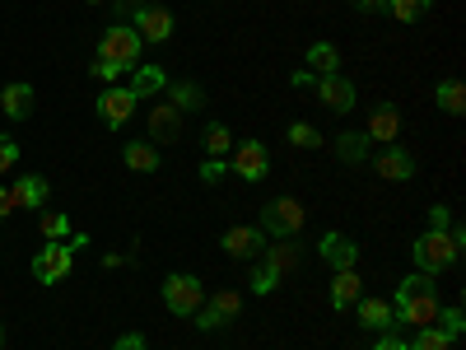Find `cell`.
Masks as SVG:
<instances>
[{
	"mask_svg": "<svg viewBox=\"0 0 466 350\" xmlns=\"http://www.w3.org/2000/svg\"><path fill=\"white\" fill-rule=\"evenodd\" d=\"M392 308H397V327H434V318H439V276H424V271L406 276Z\"/></svg>",
	"mask_w": 466,
	"mask_h": 350,
	"instance_id": "obj_1",
	"label": "cell"
},
{
	"mask_svg": "<svg viewBox=\"0 0 466 350\" xmlns=\"http://www.w3.org/2000/svg\"><path fill=\"white\" fill-rule=\"evenodd\" d=\"M461 248H466V233L461 224H448V229H430V233H420L410 257L415 266L424 271V276H439V271H452L461 262Z\"/></svg>",
	"mask_w": 466,
	"mask_h": 350,
	"instance_id": "obj_2",
	"label": "cell"
},
{
	"mask_svg": "<svg viewBox=\"0 0 466 350\" xmlns=\"http://www.w3.org/2000/svg\"><path fill=\"white\" fill-rule=\"evenodd\" d=\"M89 239L75 233V239H47V248L33 257V281L37 285H61L70 271H75V248H85Z\"/></svg>",
	"mask_w": 466,
	"mask_h": 350,
	"instance_id": "obj_3",
	"label": "cell"
},
{
	"mask_svg": "<svg viewBox=\"0 0 466 350\" xmlns=\"http://www.w3.org/2000/svg\"><path fill=\"white\" fill-rule=\"evenodd\" d=\"M140 33L131 28V24H112V28H103V37H98V57L103 61H112L116 70H131L136 61H140Z\"/></svg>",
	"mask_w": 466,
	"mask_h": 350,
	"instance_id": "obj_4",
	"label": "cell"
},
{
	"mask_svg": "<svg viewBox=\"0 0 466 350\" xmlns=\"http://www.w3.org/2000/svg\"><path fill=\"white\" fill-rule=\"evenodd\" d=\"M308 224V215H303V206L294 201V197H276L266 211H261V233H276V239H294V233Z\"/></svg>",
	"mask_w": 466,
	"mask_h": 350,
	"instance_id": "obj_5",
	"label": "cell"
},
{
	"mask_svg": "<svg viewBox=\"0 0 466 350\" xmlns=\"http://www.w3.org/2000/svg\"><path fill=\"white\" fill-rule=\"evenodd\" d=\"M201 304H206V290H201L197 276H187V271H182V276H168L164 281V308H168L173 318H191Z\"/></svg>",
	"mask_w": 466,
	"mask_h": 350,
	"instance_id": "obj_6",
	"label": "cell"
},
{
	"mask_svg": "<svg viewBox=\"0 0 466 350\" xmlns=\"http://www.w3.org/2000/svg\"><path fill=\"white\" fill-rule=\"evenodd\" d=\"M131 15H136V33H140V43H168L173 37V10L164 5H154V0H131Z\"/></svg>",
	"mask_w": 466,
	"mask_h": 350,
	"instance_id": "obj_7",
	"label": "cell"
},
{
	"mask_svg": "<svg viewBox=\"0 0 466 350\" xmlns=\"http://www.w3.org/2000/svg\"><path fill=\"white\" fill-rule=\"evenodd\" d=\"M219 248H224L228 257H238V262H252V257H261V248H266V233H261L257 224H233V229H224Z\"/></svg>",
	"mask_w": 466,
	"mask_h": 350,
	"instance_id": "obj_8",
	"label": "cell"
},
{
	"mask_svg": "<svg viewBox=\"0 0 466 350\" xmlns=\"http://www.w3.org/2000/svg\"><path fill=\"white\" fill-rule=\"evenodd\" d=\"M373 173H378L382 182H410V178H415V160H410L401 145H382V149L373 154Z\"/></svg>",
	"mask_w": 466,
	"mask_h": 350,
	"instance_id": "obj_9",
	"label": "cell"
},
{
	"mask_svg": "<svg viewBox=\"0 0 466 350\" xmlns=\"http://www.w3.org/2000/svg\"><path fill=\"white\" fill-rule=\"evenodd\" d=\"M136 103H140V98H136L131 89H103V98H98V122L112 127V131L127 127L131 112H136Z\"/></svg>",
	"mask_w": 466,
	"mask_h": 350,
	"instance_id": "obj_10",
	"label": "cell"
},
{
	"mask_svg": "<svg viewBox=\"0 0 466 350\" xmlns=\"http://www.w3.org/2000/svg\"><path fill=\"white\" fill-rule=\"evenodd\" d=\"M318 257L331 266V271H350L360 262V243L350 239V233H322V243H318Z\"/></svg>",
	"mask_w": 466,
	"mask_h": 350,
	"instance_id": "obj_11",
	"label": "cell"
},
{
	"mask_svg": "<svg viewBox=\"0 0 466 350\" xmlns=\"http://www.w3.org/2000/svg\"><path fill=\"white\" fill-rule=\"evenodd\" d=\"M318 98H322V108H331V112H350L360 103V94H355V85L345 80V75H318Z\"/></svg>",
	"mask_w": 466,
	"mask_h": 350,
	"instance_id": "obj_12",
	"label": "cell"
},
{
	"mask_svg": "<svg viewBox=\"0 0 466 350\" xmlns=\"http://www.w3.org/2000/svg\"><path fill=\"white\" fill-rule=\"evenodd\" d=\"M266 169H270V154H266V145H261V140H243L238 149H233V173H238V178L261 182V178H266Z\"/></svg>",
	"mask_w": 466,
	"mask_h": 350,
	"instance_id": "obj_13",
	"label": "cell"
},
{
	"mask_svg": "<svg viewBox=\"0 0 466 350\" xmlns=\"http://www.w3.org/2000/svg\"><path fill=\"white\" fill-rule=\"evenodd\" d=\"M182 136V112L173 103H154L149 108V145H159V140H177Z\"/></svg>",
	"mask_w": 466,
	"mask_h": 350,
	"instance_id": "obj_14",
	"label": "cell"
},
{
	"mask_svg": "<svg viewBox=\"0 0 466 350\" xmlns=\"http://www.w3.org/2000/svg\"><path fill=\"white\" fill-rule=\"evenodd\" d=\"M364 136H369V140H382V145H397V136H401V112H397L392 103L373 108V112H369Z\"/></svg>",
	"mask_w": 466,
	"mask_h": 350,
	"instance_id": "obj_15",
	"label": "cell"
},
{
	"mask_svg": "<svg viewBox=\"0 0 466 350\" xmlns=\"http://www.w3.org/2000/svg\"><path fill=\"white\" fill-rule=\"evenodd\" d=\"M360 323L369 327V332H397V308L387 304V299H364L360 294Z\"/></svg>",
	"mask_w": 466,
	"mask_h": 350,
	"instance_id": "obj_16",
	"label": "cell"
},
{
	"mask_svg": "<svg viewBox=\"0 0 466 350\" xmlns=\"http://www.w3.org/2000/svg\"><path fill=\"white\" fill-rule=\"evenodd\" d=\"M47 178H37V173H28V178H19L15 187H10V201L19 206V211H37V206H47Z\"/></svg>",
	"mask_w": 466,
	"mask_h": 350,
	"instance_id": "obj_17",
	"label": "cell"
},
{
	"mask_svg": "<svg viewBox=\"0 0 466 350\" xmlns=\"http://www.w3.org/2000/svg\"><path fill=\"white\" fill-rule=\"evenodd\" d=\"M299 252H303V248H299L294 239H280L276 248H261V257H257V262H261L266 271H276V276L285 281V276H289V271L299 266Z\"/></svg>",
	"mask_w": 466,
	"mask_h": 350,
	"instance_id": "obj_18",
	"label": "cell"
},
{
	"mask_svg": "<svg viewBox=\"0 0 466 350\" xmlns=\"http://www.w3.org/2000/svg\"><path fill=\"white\" fill-rule=\"evenodd\" d=\"M364 294V281H360V271L350 266V271H336V281H331V308H355Z\"/></svg>",
	"mask_w": 466,
	"mask_h": 350,
	"instance_id": "obj_19",
	"label": "cell"
},
{
	"mask_svg": "<svg viewBox=\"0 0 466 350\" xmlns=\"http://www.w3.org/2000/svg\"><path fill=\"white\" fill-rule=\"evenodd\" d=\"M0 112H5L10 122H24V117L33 112V85H24V80L5 85V94H0Z\"/></svg>",
	"mask_w": 466,
	"mask_h": 350,
	"instance_id": "obj_20",
	"label": "cell"
},
{
	"mask_svg": "<svg viewBox=\"0 0 466 350\" xmlns=\"http://www.w3.org/2000/svg\"><path fill=\"white\" fill-rule=\"evenodd\" d=\"M122 160H127L131 173H154V169H159V145H149V140H127Z\"/></svg>",
	"mask_w": 466,
	"mask_h": 350,
	"instance_id": "obj_21",
	"label": "cell"
},
{
	"mask_svg": "<svg viewBox=\"0 0 466 350\" xmlns=\"http://www.w3.org/2000/svg\"><path fill=\"white\" fill-rule=\"evenodd\" d=\"M369 149H373V140L364 136V131H345V136H336V154L345 164H364L369 160Z\"/></svg>",
	"mask_w": 466,
	"mask_h": 350,
	"instance_id": "obj_22",
	"label": "cell"
},
{
	"mask_svg": "<svg viewBox=\"0 0 466 350\" xmlns=\"http://www.w3.org/2000/svg\"><path fill=\"white\" fill-rule=\"evenodd\" d=\"M434 103H439L448 117H461V112H466V85H461V80H439Z\"/></svg>",
	"mask_w": 466,
	"mask_h": 350,
	"instance_id": "obj_23",
	"label": "cell"
},
{
	"mask_svg": "<svg viewBox=\"0 0 466 350\" xmlns=\"http://www.w3.org/2000/svg\"><path fill=\"white\" fill-rule=\"evenodd\" d=\"M136 98H149V94H159V89H168V80H164V70L159 66H140L136 75H131V85H127Z\"/></svg>",
	"mask_w": 466,
	"mask_h": 350,
	"instance_id": "obj_24",
	"label": "cell"
},
{
	"mask_svg": "<svg viewBox=\"0 0 466 350\" xmlns=\"http://www.w3.org/2000/svg\"><path fill=\"white\" fill-rule=\"evenodd\" d=\"M168 103H173L177 112H197V108L206 103V89L191 85V80H177V85H168Z\"/></svg>",
	"mask_w": 466,
	"mask_h": 350,
	"instance_id": "obj_25",
	"label": "cell"
},
{
	"mask_svg": "<svg viewBox=\"0 0 466 350\" xmlns=\"http://www.w3.org/2000/svg\"><path fill=\"white\" fill-rule=\"evenodd\" d=\"M206 308H210V314H215V318H219V323L228 327L233 318L243 314V294H238V290H215V299H210Z\"/></svg>",
	"mask_w": 466,
	"mask_h": 350,
	"instance_id": "obj_26",
	"label": "cell"
},
{
	"mask_svg": "<svg viewBox=\"0 0 466 350\" xmlns=\"http://www.w3.org/2000/svg\"><path fill=\"white\" fill-rule=\"evenodd\" d=\"M336 66H340V52L331 43H313V47H308V70H313V75H336Z\"/></svg>",
	"mask_w": 466,
	"mask_h": 350,
	"instance_id": "obj_27",
	"label": "cell"
},
{
	"mask_svg": "<svg viewBox=\"0 0 466 350\" xmlns=\"http://www.w3.org/2000/svg\"><path fill=\"white\" fill-rule=\"evenodd\" d=\"M206 149H210V160H224V154L233 149V131L224 122H210L206 127Z\"/></svg>",
	"mask_w": 466,
	"mask_h": 350,
	"instance_id": "obj_28",
	"label": "cell"
},
{
	"mask_svg": "<svg viewBox=\"0 0 466 350\" xmlns=\"http://www.w3.org/2000/svg\"><path fill=\"white\" fill-rule=\"evenodd\" d=\"M434 323H439V332H443L448 341H457V336L466 332V318H461V308H457V304L439 308V318H434Z\"/></svg>",
	"mask_w": 466,
	"mask_h": 350,
	"instance_id": "obj_29",
	"label": "cell"
},
{
	"mask_svg": "<svg viewBox=\"0 0 466 350\" xmlns=\"http://www.w3.org/2000/svg\"><path fill=\"white\" fill-rule=\"evenodd\" d=\"M406 350H452V341H448L439 327H420V332H415V341H410Z\"/></svg>",
	"mask_w": 466,
	"mask_h": 350,
	"instance_id": "obj_30",
	"label": "cell"
},
{
	"mask_svg": "<svg viewBox=\"0 0 466 350\" xmlns=\"http://www.w3.org/2000/svg\"><path fill=\"white\" fill-rule=\"evenodd\" d=\"M387 10H392L401 24H415L424 10H430V0H387Z\"/></svg>",
	"mask_w": 466,
	"mask_h": 350,
	"instance_id": "obj_31",
	"label": "cell"
},
{
	"mask_svg": "<svg viewBox=\"0 0 466 350\" xmlns=\"http://www.w3.org/2000/svg\"><path fill=\"white\" fill-rule=\"evenodd\" d=\"M289 140H294L299 149H318V145H322V131L308 127V122H289Z\"/></svg>",
	"mask_w": 466,
	"mask_h": 350,
	"instance_id": "obj_32",
	"label": "cell"
},
{
	"mask_svg": "<svg viewBox=\"0 0 466 350\" xmlns=\"http://www.w3.org/2000/svg\"><path fill=\"white\" fill-rule=\"evenodd\" d=\"M276 285H280V276H276V271H266V266L257 262V266H252V294H270Z\"/></svg>",
	"mask_w": 466,
	"mask_h": 350,
	"instance_id": "obj_33",
	"label": "cell"
},
{
	"mask_svg": "<svg viewBox=\"0 0 466 350\" xmlns=\"http://www.w3.org/2000/svg\"><path fill=\"white\" fill-rule=\"evenodd\" d=\"M43 233H47V239H66V233H70V215H43Z\"/></svg>",
	"mask_w": 466,
	"mask_h": 350,
	"instance_id": "obj_34",
	"label": "cell"
},
{
	"mask_svg": "<svg viewBox=\"0 0 466 350\" xmlns=\"http://www.w3.org/2000/svg\"><path fill=\"white\" fill-rule=\"evenodd\" d=\"M15 164H19V145L10 136H0V173H10Z\"/></svg>",
	"mask_w": 466,
	"mask_h": 350,
	"instance_id": "obj_35",
	"label": "cell"
},
{
	"mask_svg": "<svg viewBox=\"0 0 466 350\" xmlns=\"http://www.w3.org/2000/svg\"><path fill=\"white\" fill-rule=\"evenodd\" d=\"M373 350H406V341H401L397 332H378V336H373Z\"/></svg>",
	"mask_w": 466,
	"mask_h": 350,
	"instance_id": "obj_36",
	"label": "cell"
},
{
	"mask_svg": "<svg viewBox=\"0 0 466 350\" xmlns=\"http://www.w3.org/2000/svg\"><path fill=\"white\" fill-rule=\"evenodd\" d=\"M89 75H94V80H116V75H122V70H116L112 61H103V57H98V61L89 66Z\"/></svg>",
	"mask_w": 466,
	"mask_h": 350,
	"instance_id": "obj_37",
	"label": "cell"
},
{
	"mask_svg": "<svg viewBox=\"0 0 466 350\" xmlns=\"http://www.w3.org/2000/svg\"><path fill=\"white\" fill-rule=\"evenodd\" d=\"M219 178H224V160H206V164H201V182H210V187H215Z\"/></svg>",
	"mask_w": 466,
	"mask_h": 350,
	"instance_id": "obj_38",
	"label": "cell"
},
{
	"mask_svg": "<svg viewBox=\"0 0 466 350\" xmlns=\"http://www.w3.org/2000/svg\"><path fill=\"white\" fill-rule=\"evenodd\" d=\"M112 350H149V345H145V336H140V332H127V336H116V345H112Z\"/></svg>",
	"mask_w": 466,
	"mask_h": 350,
	"instance_id": "obj_39",
	"label": "cell"
},
{
	"mask_svg": "<svg viewBox=\"0 0 466 350\" xmlns=\"http://www.w3.org/2000/svg\"><path fill=\"white\" fill-rule=\"evenodd\" d=\"M448 224H452V211L448 206H434L430 211V229H448Z\"/></svg>",
	"mask_w": 466,
	"mask_h": 350,
	"instance_id": "obj_40",
	"label": "cell"
},
{
	"mask_svg": "<svg viewBox=\"0 0 466 350\" xmlns=\"http://www.w3.org/2000/svg\"><path fill=\"white\" fill-rule=\"evenodd\" d=\"M350 5H355L360 15H382V10H387V0H350Z\"/></svg>",
	"mask_w": 466,
	"mask_h": 350,
	"instance_id": "obj_41",
	"label": "cell"
},
{
	"mask_svg": "<svg viewBox=\"0 0 466 350\" xmlns=\"http://www.w3.org/2000/svg\"><path fill=\"white\" fill-rule=\"evenodd\" d=\"M313 85H318L313 70H294V89H313Z\"/></svg>",
	"mask_w": 466,
	"mask_h": 350,
	"instance_id": "obj_42",
	"label": "cell"
},
{
	"mask_svg": "<svg viewBox=\"0 0 466 350\" xmlns=\"http://www.w3.org/2000/svg\"><path fill=\"white\" fill-rule=\"evenodd\" d=\"M15 211V201H10V187H0V220H5Z\"/></svg>",
	"mask_w": 466,
	"mask_h": 350,
	"instance_id": "obj_43",
	"label": "cell"
},
{
	"mask_svg": "<svg viewBox=\"0 0 466 350\" xmlns=\"http://www.w3.org/2000/svg\"><path fill=\"white\" fill-rule=\"evenodd\" d=\"M103 266H127V252H103Z\"/></svg>",
	"mask_w": 466,
	"mask_h": 350,
	"instance_id": "obj_44",
	"label": "cell"
},
{
	"mask_svg": "<svg viewBox=\"0 0 466 350\" xmlns=\"http://www.w3.org/2000/svg\"><path fill=\"white\" fill-rule=\"evenodd\" d=\"M0 350H5V327H0Z\"/></svg>",
	"mask_w": 466,
	"mask_h": 350,
	"instance_id": "obj_45",
	"label": "cell"
},
{
	"mask_svg": "<svg viewBox=\"0 0 466 350\" xmlns=\"http://www.w3.org/2000/svg\"><path fill=\"white\" fill-rule=\"evenodd\" d=\"M85 5H103V0H85Z\"/></svg>",
	"mask_w": 466,
	"mask_h": 350,
	"instance_id": "obj_46",
	"label": "cell"
}]
</instances>
